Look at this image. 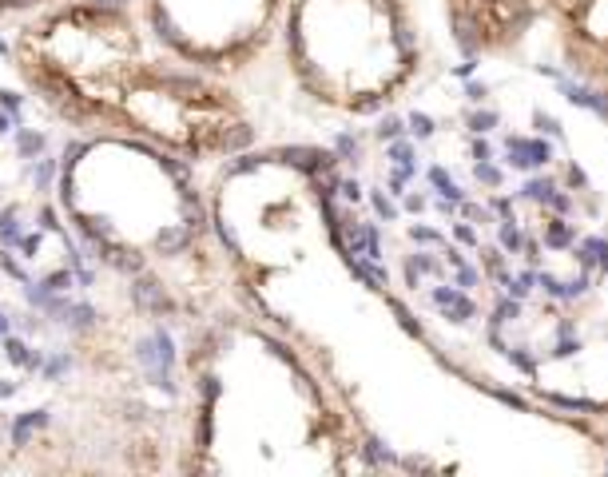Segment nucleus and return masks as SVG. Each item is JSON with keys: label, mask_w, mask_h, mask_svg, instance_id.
<instances>
[{"label": "nucleus", "mask_w": 608, "mask_h": 477, "mask_svg": "<svg viewBox=\"0 0 608 477\" xmlns=\"http://www.w3.org/2000/svg\"><path fill=\"white\" fill-rule=\"evenodd\" d=\"M561 64L589 88L608 92V0H541Z\"/></svg>", "instance_id": "obj_1"}, {"label": "nucleus", "mask_w": 608, "mask_h": 477, "mask_svg": "<svg viewBox=\"0 0 608 477\" xmlns=\"http://www.w3.org/2000/svg\"><path fill=\"white\" fill-rule=\"evenodd\" d=\"M445 20L465 56H513L541 25V0H445Z\"/></svg>", "instance_id": "obj_2"}, {"label": "nucleus", "mask_w": 608, "mask_h": 477, "mask_svg": "<svg viewBox=\"0 0 608 477\" xmlns=\"http://www.w3.org/2000/svg\"><path fill=\"white\" fill-rule=\"evenodd\" d=\"M191 243V235L183 231V227H167V231H159V238H156V247L164 255H176V251H183V247Z\"/></svg>", "instance_id": "obj_3"}, {"label": "nucleus", "mask_w": 608, "mask_h": 477, "mask_svg": "<svg viewBox=\"0 0 608 477\" xmlns=\"http://www.w3.org/2000/svg\"><path fill=\"white\" fill-rule=\"evenodd\" d=\"M92 319H96L92 307H68V314H64V322H68V327H76V330L92 327Z\"/></svg>", "instance_id": "obj_4"}, {"label": "nucleus", "mask_w": 608, "mask_h": 477, "mask_svg": "<svg viewBox=\"0 0 608 477\" xmlns=\"http://www.w3.org/2000/svg\"><path fill=\"white\" fill-rule=\"evenodd\" d=\"M52 171H56V164H52V159H40V164H32V179H36V188H48Z\"/></svg>", "instance_id": "obj_5"}, {"label": "nucleus", "mask_w": 608, "mask_h": 477, "mask_svg": "<svg viewBox=\"0 0 608 477\" xmlns=\"http://www.w3.org/2000/svg\"><path fill=\"white\" fill-rule=\"evenodd\" d=\"M5 350H8V358H13V362H28V366H32V358L25 354V350H28V346H25V342L8 339V342H5Z\"/></svg>", "instance_id": "obj_6"}, {"label": "nucleus", "mask_w": 608, "mask_h": 477, "mask_svg": "<svg viewBox=\"0 0 608 477\" xmlns=\"http://www.w3.org/2000/svg\"><path fill=\"white\" fill-rule=\"evenodd\" d=\"M45 147V136H36V132H20V151H40Z\"/></svg>", "instance_id": "obj_7"}, {"label": "nucleus", "mask_w": 608, "mask_h": 477, "mask_svg": "<svg viewBox=\"0 0 608 477\" xmlns=\"http://www.w3.org/2000/svg\"><path fill=\"white\" fill-rule=\"evenodd\" d=\"M48 290H64V287H72V270H56V275L45 283Z\"/></svg>", "instance_id": "obj_8"}, {"label": "nucleus", "mask_w": 608, "mask_h": 477, "mask_svg": "<svg viewBox=\"0 0 608 477\" xmlns=\"http://www.w3.org/2000/svg\"><path fill=\"white\" fill-rule=\"evenodd\" d=\"M414 132H418V136H430V132H433V127H430V119H426V116H414Z\"/></svg>", "instance_id": "obj_9"}, {"label": "nucleus", "mask_w": 608, "mask_h": 477, "mask_svg": "<svg viewBox=\"0 0 608 477\" xmlns=\"http://www.w3.org/2000/svg\"><path fill=\"white\" fill-rule=\"evenodd\" d=\"M374 208H378V211H382V215H386V219H394V208H390V203L382 199V195H374Z\"/></svg>", "instance_id": "obj_10"}, {"label": "nucleus", "mask_w": 608, "mask_h": 477, "mask_svg": "<svg viewBox=\"0 0 608 477\" xmlns=\"http://www.w3.org/2000/svg\"><path fill=\"white\" fill-rule=\"evenodd\" d=\"M378 136H382V139H386V136H398V119H386V124L378 127Z\"/></svg>", "instance_id": "obj_11"}, {"label": "nucleus", "mask_w": 608, "mask_h": 477, "mask_svg": "<svg viewBox=\"0 0 608 477\" xmlns=\"http://www.w3.org/2000/svg\"><path fill=\"white\" fill-rule=\"evenodd\" d=\"M16 127V116H0V136H8Z\"/></svg>", "instance_id": "obj_12"}]
</instances>
